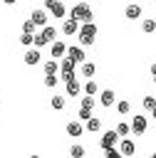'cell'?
Wrapping results in <instances>:
<instances>
[{"label":"cell","mask_w":156,"mask_h":158,"mask_svg":"<svg viewBox=\"0 0 156 158\" xmlns=\"http://www.w3.org/2000/svg\"><path fill=\"white\" fill-rule=\"evenodd\" d=\"M77 37H79V44H82V47L94 44V42H97V25H94V20H92V22H82Z\"/></svg>","instance_id":"obj_1"},{"label":"cell","mask_w":156,"mask_h":158,"mask_svg":"<svg viewBox=\"0 0 156 158\" xmlns=\"http://www.w3.org/2000/svg\"><path fill=\"white\" fill-rule=\"evenodd\" d=\"M69 17L82 25V22H92V20H94V12H92V7H89L87 2H77V5L69 10Z\"/></svg>","instance_id":"obj_2"},{"label":"cell","mask_w":156,"mask_h":158,"mask_svg":"<svg viewBox=\"0 0 156 158\" xmlns=\"http://www.w3.org/2000/svg\"><path fill=\"white\" fill-rule=\"evenodd\" d=\"M45 7L50 10L52 17H64V15H67V7H64L62 0H45Z\"/></svg>","instance_id":"obj_3"},{"label":"cell","mask_w":156,"mask_h":158,"mask_svg":"<svg viewBox=\"0 0 156 158\" xmlns=\"http://www.w3.org/2000/svg\"><path fill=\"white\" fill-rule=\"evenodd\" d=\"M59 74H62L64 81L72 79V77H77V74H74V62H72L69 57H62V59H59Z\"/></svg>","instance_id":"obj_4"},{"label":"cell","mask_w":156,"mask_h":158,"mask_svg":"<svg viewBox=\"0 0 156 158\" xmlns=\"http://www.w3.org/2000/svg\"><path fill=\"white\" fill-rule=\"evenodd\" d=\"M116 141H119V133H116V128H111V131H104V133H102V141H99V148H102V151H106V148L116 146Z\"/></svg>","instance_id":"obj_5"},{"label":"cell","mask_w":156,"mask_h":158,"mask_svg":"<svg viewBox=\"0 0 156 158\" xmlns=\"http://www.w3.org/2000/svg\"><path fill=\"white\" fill-rule=\"evenodd\" d=\"M64 91H67V96H74V99H77V96L84 91V86L79 84V79H77V77H72V79H67V81H64Z\"/></svg>","instance_id":"obj_6"},{"label":"cell","mask_w":156,"mask_h":158,"mask_svg":"<svg viewBox=\"0 0 156 158\" xmlns=\"http://www.w3.org/2000/svg\"><path fill=\"white\" fill-rule=\"evenodd\" d=\"M67 57H69L74 64H82V62L87 59V54H84V47H77V44L67 47Z\"/></svg>","instance_id":"obj_7"},{"label":"cell","mask_w":156,"mask_h":158,"mask_svg":"<svg viewBox=\"0 0 156 158\" xmlns=\"http://www.w3.org/2000/svg\"><path fill=\"white\" fill-rule=\"evenodd\" d=\"M22 59H25V64H27V67H35V64H40V59H42V54H40V47H35V44H32V47L25 52V57H22Z\"/></svg>","instance_id":"obj_8"},{"label":"cell","mask_w":156,"mask_h":158,"mask_svg":"<svg viewBox=\"0 0 156 158\" xmlns=\"http://www.w3.org/2000/svg\"><path fill=\"white\" fill-rule=\"evenodd\" d=\"M50 54H52L54 59H62V57L67 54V44L59 42V40H52V42H50Z\"/></svg>","instance_id":"obj_9"},{"label":"cell","mask_w":156,"mask_h":158,"mask_svg":"<svg viewBox=\"0 0 156 158\" xmlns=\"http://www.w3.org/2000/svg\"><path fill=\"white\" fill-rule=\"evenodd\" d=\"M47 12H50L47 7H37V10H32V12H30V17L35 20V25H37V27H45V25H47Z\"/></svg>","instance_id":"obj_10"},{"label":"cell","mask_w":156,"mask_h":158,"mask_svg":"<svg viewBox=\"0 0 156 158\" xmlns=\"http://www.w3.org/2000/svg\"><path fill=\"white\" fill-rule=\"evenodd\" d=\"M146 116H134L131 118V133H136V136H141V133H146Z\"/></svg>","instance_id":"obj_11"},{"label":"cell","mask_w":156,"mask_h":158,"mask_svg":"<svg viewBox=\"0 0 156 158\" xmlns=\"http://www.w3.org/2000/svg\"><path fill=\"white\" fill-rule=\"evenodd\" d=\"M119 153H121V156H134V153H136V143L124 136V138L119 141Z\"/></svg>","instance_id":"obj_12"},{"label":"cell","mask_w":156,"mask_h":158,"mask_svg":"<svg viewBox=\"0 0 156 158\" xmlns=\"http://www.w3.org/2000/svg\"><path fill=\"white\" fill-rule=\"evenodd\" d=\"M77 32H79V22H77V20H72V17H67V20L62 22V35L72 37V35H77Z\"/></svg>","instance_id":"obj_13"},{"label":"cell","mask_w":156,"mask_h":158,"mask_svg":"<svg viewBox=\"0 0 156 158\" xmlns=\"http://www.w3.org/2000/svg\"><path fill=\"white\" fill-rule=\"evenodd\" d=\"M99 104H102V106H106V109H109V106H114V104H116V94H114L111 89H104V91L99 94Z\"/></svg>","instance_id":"obj_14"},{"label":"cell","mask_w":156,"mask_h":158,"mask_svg":"<svg viewBox=\"0 0 156 158\" xmlns=\"http://www.w3.org/2000/svg\"><path fill=\"white\" fill-rule=\"evenodd\" d=\"M64 131H67V136H82V133H84V126H82V121L77 118V121H69V123L64 126Z\"/></svg>","instance_id":"obj_15"},{"label":"cell","mask_w":156,"mask_h":158,"mask_svg":"<svg viewBox=\"0 0 156 158\" xmlns=\"http://www.w3.org/2000/svg\"><path fill=\"white\" fill-rule=\"evenodd\" d=\"M141 5H136V2H129L126 5V10H124V15H126V20H136V17H141Z\"/></svg>","instance_id":"obj_16"},{"label":"cell","mask_w":156,"mask_h":158,"mask_svg":"<svg viewBox=\"0 0 156 158\" xmlns=\"http://www.w3.org/2000/svg\"><path fill=\"white\" fill-rule=\"evenodd\" d=\"M84 131H89V133H97V131H102V118H97V116H89V118L84 121Z\"/></svg>","instance_id":"obj_17"},{"label":"cell","mask_w":156,"mask_h":158,"mask_svg":"<svg viewBox=\"0 0 156 158\" xmlns=\"http://www.w3.org/2000/svg\"><path fill=\"white\" fill-rule=\"evenodd\" d=\"M79 74H82V77H87V79H92V77L97 74V64H92V62H87V59H84V62H82V67H79Z\"/></svg>","instance_id":"obj_18"},{"label":"cell","mask_w":156,"mask_h":158,"mask_svg":"<svg viewBox=\"0 0 156 158\" xmlns=\"http://www.w3.org/2000/svg\"><path fill=\"white\" fill-rule=\"evenodd\" d=\"M42 69H45V74H57V72H59V59H50V62H45Z\"/></svg>","instance_id":"obj_19"},{"label":"cell","mask_w":156,"mask_h":158,"mask_svg":"<svg viewBox=\"0 0 156 158\" xmlns=\"http://www.w3.org/2000/svg\"><path fill=\"white\" fill-rule=\"evenodd\" d=\"M50 104H52V109H54V111H62L67 101H64V96H59V94H54V96L50 99Z\"/></svg>","instance_id":"obj_20"},{"label":"cell","mask_w":156,"mask_h":158,"mask_svg":"<svg viewBox=\"0 0 156 158\" xmlns=\"http://www.w3.org/2000/svg\"><path fill=\"white\" fill-rule=\"evenodd\" d=\"M42 35H45V40H47V42H52V40L57 37V27H52V25H45V27H42Z\"/></svg>","instance_id":"obj_21"},{"label":"cell","mask_w":156,"mask_h":158,"mask_svg":"<svg viewBox=\"0 0 156 158\" xmlns=\"http://www.w3.org/2000/svg\"><path fill=\"white\" fill-rule=\"evenodd\" d=\"M94 104H97V96H92V94H84V96L79 99V106H87V109H94Z\"/></svg>","instance_id":"obj_22"},{"label":"cell","mask_w":156,"mask_h":158,"mask_svg":"<svg viewBox=\"0 0 156 158\" xmlns=\"http://www.w3.org/2000/svg\"><path fill=\"white\" fill-rule=\"evenodd\" d=\"M116 133H119V138L129 136V133H131V123H124V121H119V123H116Z\"/></svg>","instance_id":"obj_23"},{"label":"cell","mask_w":156,"mask_h":158,"mask_svg":"<svg viewBox=\"0 0 156 158\" xmlns=\"http://www.w3.org/2000/svg\"><path fill=\"white\" fill-rule=\"evenodd\" d=\"M141 32H146V35H151V32H156V20H144L141 22Z\"/></svg>","instance_id":"obj_24"},{"label":"cell","mask_w":156,"mask_h":158,"mask_svg":"<svg viewBox=\"0 0 156 158\" xmlns=\"http://www.w3.org/2000/svg\"><path fill=\"white\" fill-rule=\"evenodd\" d=\"M116 111H119L121 116H126V114L131 111V104H129L126 99H121V101H116Z\"/></svg>","instance_id":"obj_25"},{"label":"cell","mask_w":156,"mask_h":158,"mask_svg":"<svg viewBox=\"0 0 156 158\" xmlns=\"http://www.w3.org/2000/svg\"><path fill=\"white\" fill-rule=\"evenodd\" d=\"M35 30H37L35 20H32V17H27V20L22 22V32H30V35H35Z\"/></svg>","instance_id":"obj_26"},{"label":"cell","mask_w":156,"mask_h":158,"mask_svg":"<svg viewBox=\"0 0 156 158\" xmlns=\"http://www.w3.org/2000/svg\"><path fill=\"white\" fill-rule=\"evenodd\" d=\"M32 42H35V35H30V32H22V35H20V44L32 47Z\"/></svg>","instance_id":"obj_27"},{"label":"cell","mask_w":156,"mask_h":158,"mask_svg":"<svg viewBox=\"0 0 156 158\" xmlns=\"http://www.w3.org/2000/svg\"><path fill=\"white\" fill-rule=\"evenodd\" d=\"M57 79H59L57 74H45V86L47 89H54L57 86Z\"/></svg>","instance_id":"obj_28"},{"label":"cell","mask_w":156,"mask_h":158,"mask_svg":"<svg viewBox=\"0 0 156 158\" xmlns=\"http://www.w3.org/2000/svg\"><path fill=\"white\" fill-rule=\"evenodd\" d=\"M89 116H94V114H92V109H87V106H79V111H77V118H79V121H87Z\"/></svg>","instance_id":"obj_29"},{"label":"cell","mask_w":156,"mask_h":158,"mask_svg":"<svg viewBox=\"0 0 156 158\" xmlns=\"http://www.w3.org/2000/svg\"><path fill=\"white\" fill-rule=\"evenodd\" d=\"M87 151H84V146H79V143H74L72 148H69V156H74V158H82Z\"/></svg>","instance_id":"obj_30"},{"label":"cell","mask_w":156,"mask_h":158,"mask_svg":"<svg viewBox=\"0 0 156 158\" xmlns=\"http://www.w3.org/2000/svg\"><path fill=\"white\" fill-rule=\"evenodd\" d=\"M84 94H92V96H97V81H94V79H89V81L84 84Z\"/></svg>","instance_id":"obj_31"},{"label":"cell","mask_w":156,"mask_h":158,"mask_svg":"<svg viewBox=\"0 0 156 158\" xmlns=\"http://www.w3.org/2000/svg\"><path fill=\"white\" fill-rule=\"evenodd\" d=\"M32 44H35V47H45V44H50V42L45 40L42 32H35V42H32Z\"/></svg>","instance_id":"obj_32"},{"label":"cell","mask_w":156,"mask_h":158,"mask_svg":"<svg viewBox=\"0 0 156 158\" xmlns=\"http://www.w3.org/2000/svg\"><path fill=\"white\" fill-rule=\"evenodd\" d=\"M154 106H156V99H154V96H144V109H146V111H151Z\"/></svg>","instance_id":"obj_33"},{"label":"cell","mask_w":156,"mask_h":158,"mask_svg":"<svg viewBox=\"0 0 156 158\" xmlns=\"http://www.w3.org/2000/svg\"><path fill=\"white\" fill-rule=\"evenodd\" d=\"M104 156H106V158H119L121 153H119V148H116V146H111V148H106V151H104Z\"/></svg>","instance_id":"obj_34"},{"label":"cell","mask_w":156,"mask_h":158,"mask_svg":"<svg viewBox=\"0 0 156 158\" xmlns=\"http://www.w3.org/2000/svg\"><path fill=\"white\" fill-rule=\"evenodd\" d=\"M151 74H154V77H156V62H154V64H151Z\"/></svg>","instance_id":"obj_35"},{"label":"cell","mask_w":156,"mask_h":158,"mask_svg":"<svg viewBox=\"0 0 156 158\" xmlns=\"http://www.w3.org/2000/svg\"><path fill=\"white\" fill-rule=\"evenodd\" d=\"M2 2H5V5H15L17 0H2Z\"/></svg>","instance_id":"obj_36"},{"label":"cell","mask_w":156,"mask_h":158,"mask_svg":"<svg viewBox=\"0 0 156 158\" xmlns=\"http://www.w3.org/2000/svg\"><path fill=\"white\" fill-rule=\"evenodd\" d=\"M151 118H154V121H156V106H154V109H151Z\"/></svg>","instance_id":"obj_37"},{"label":"cell","mask_w":156,"mask_h":158,"mask_svg":"<svg viewBox=\"0 0 156 158\" xmlns=\"http://www.w3.org/2000/svg\"><path fill=\"white\" fill-rule=\"evenodd\" d=\"M154 86H156V77H154Z\"/></svg>","instance_id":"obj_38"}]
</instances>
